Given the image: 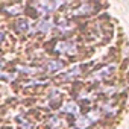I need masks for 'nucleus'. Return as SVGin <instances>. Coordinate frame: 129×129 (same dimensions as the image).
I'll list each match as a JSON object with an SVG mask.
<instances>
[{"label":"nucleus","mask_w":129,"mask_h":129,"mask_svg":"<svg viewBox=\"0 0 129 129\" xmlns=\"http://www.w3.org/2000/svg\"><path fill=\"white\" fill-rule=\"evenodd\" d=\"M64 67V64L61 62V61H52V62H49L47 64V70L52 73V72H58V70H61Z\"/></svg>","instance_id":"obj_1"},{"label":"nucleus","mask_w":129,"mask_h":129,"mask_svg":"<svg viewBox=\"0 0 129 129\" xmlns=\"http://www.w3.org/2000/svg\"><path fill=\"white\" fill-rule=\"evenodd\" d=\"M58 50H59V52L73 53V52H75V46L70 44V43H61V44H58Z\"/></svg>","instance_id":"obj_2"},{"label":"nucleus","mask_w":129,"mask_h":129,"mask_svg":"<svg viewBox=\"0 0 129 129\" xmlns=\"http://www.w3.org/2000/svg\"><path fill=\"white\" fill-rule=\"evenodd\" d=\"M58 5H52V3H38L37 5V8L43 12V14H46V12H49V11H52L53 8H56Z\"/></svg>","instance_id":"obj_3"},{"label":"nucleus","mask_w":129,"mask_h":129,"mask_svg":"<svg viewBox=\"0 0 129 129\" xmlns=\"http://www.w3.org/2000/svg\"><path fill=\"white\" fill-rule=\"evenodd\" d=\"M18 72L27 73V75H35L40 72V69H34V67H27V66H18Z\"/></svg>","instance_id":"obj_4"},{"label":"nucleus","mask_w":129,"mask_h":129,"mask_svg":"<svg viewBox=\"0 0 129 129\" xmlns=\"http://www.w3.org/2000/svg\"><path fill=\"white\" fill-rule=\"evenodd\" d=\"M62 111L70 112V114H78V105H76V103H73V102H70V103H67L66 106L62 108Z\"/></svg>","instance_id":"obj_5"},{"label":"nucleus","mask_w":129,"mask_h":129,"mask_svg":"<svg viewBox=\"0 0 129 129\" xmlns=\"http://www.w3.org/2000/svg\"><path fill=\"white\" fill-rule=\"evenodd\" d=\"M38 29H40L41 32H49V30L52 29V21H50V20H44V21H41V23L38 24Z\"/></svg>","instance_id":"obj_6"},{"label":"nucleus","mask_w":129,"mask_h":129,"mask_svg":"<svg viewBox=\"0 0 129 129\" xmlns=\"http://www.w3.org/2000/svg\"><path fill=\"white\" fill-rule=\"evenodd\" d=\"M90 123H91V121H90V117H82V118H79V120H78L76 126H78V127H81V129H84V127H87Z\"/></svg>","instance_id":"obj_7"},{"label":"nucleus","mask_w":129,"mask_h":129,"mask_svg":"<svg viewBox=\"0 0 129 129\" xmlns=\"http://www.w3.org/2000/svg\"><path fill=\"white\" fill-rule=\"evenodd\" d=\"M17 24H18V29H20L21 32H24V30H27V29H29V23H27L26 20H21V21H18Z\"/></svg>","instance_id":"obj_8"},{"label":"nucleus","mask_w":129,"mask_h":129,"mask_svg":"<svg viewBox=\"0 0 129 129\" xmlns=\"http://www.w3.org/2000/svg\"><path fill=\"white\" fill-rule=\"evenodd\" d=\"M0 78H2V79H8V81H12V79H15V75H6V73H0Z\"/></svg>","instance_id":"obj_9"},{"label":"nucleus","mask_w":129,"mask_h":129,"mask_svg":"<svg viewBox=\"0 0 129 129\" xmlns=\"http://www.w3.org/2000/svg\"><path fill=\"white\" fill-rule=\"evenodd\" d=\"M3 37H5V34H3V32H0V43L3 41Z\"/></svg>","instance_id":"obj_10"},{"label":"nucleus","mask_w":129,"mask_h":129,"mask_svg":"<svg viewBox=\"0 0 129 129\" xmlns=\"http://www.w3.org/2000/svg\"><path fill=\"white\" fill-rule=\"evenodd\" d=\"M5 66V62H3V59H0V67H3Z\"/></svg>","instance_id":"obj_11"}]
</instances>
